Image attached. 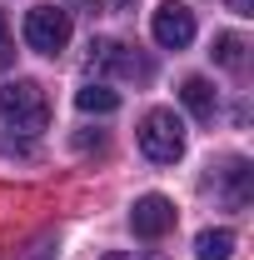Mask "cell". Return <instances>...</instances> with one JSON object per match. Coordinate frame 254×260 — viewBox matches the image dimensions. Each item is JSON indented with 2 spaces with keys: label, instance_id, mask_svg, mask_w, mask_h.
I'll return each mask as SVG.
<instances>
[{
  "label": "cell",
  "instance_id": "1",
  "mask_svg": "<svg viewBox=\"0 0 254 260\" xmlns=\"http://www.w3.org/2000/svg\"><path fill=\"white\" fill-rule=\"evenodd\" d=\"M0 125L10 130H35L50 125V105H45V90L35 85V80H15V85H0Z\"/></svg>",
  "mask_w": 254,
  "mask_h": 260
},
{
  "label": "cell",
  "instance_id": "2",
  "mask_svg": "<svg viewBox=\"0 0 254 260\" xmlns=\"http://www.w3.org/2000/svg\"><path fill=\"white\" fill-rule=\"evenodd\" d=\"M140 150L155 165H175L185 155V120L175 110H150L140 120Z\"/></svg>",
  "mask_w": 254,
  "mask_h": 260
},
{
  "label": "cell",
  "instance_id": "3",
  "mask_svg": "<svg viewBox=\"0 0 254 260\" xmlns=\"http://www.w3.org/2000/svg\"><path fill=\"white\" fill-rule=\"evenodd\" d=\"M20 35H25V45L40 50V55H60L65 45H70V15H65L60 5H30Z\"/></svg>",
  "mask_w": 254,
  "mask_h": 260
},
{
  "label": "cell",
  "instance_id": "4",
  "mask_svg": "<svg viewBox=\"0 0 254 260\" xmlns=\"http://www.w3.org/2000/svg\"><path fill=\"white\" fill-rule=\"evenodd\" d=\"M150 35H155V45H164V50H185L194 40V10L180 5V0H164L155 10V20H150Z\"/></svg>",
  "mask_w": 254,
  "mask_h": 260
},
{
  "label": "cell",
  "instance_id": "5",
  "mask_svg": "<svg viewBox=\"0 0 254 260\" xmlns=\"http://www.w3.org/2000/svg\"><path fill=\"white\" fill-rule=\"evenodd\" d=\"M130 225H135V235H145V240H159V235L175 230V205L164 195H140L135 210H130Z\"/></svg>",
  "mask_w": 254,
  "mask_h": 260
},
{
  "label": "cell",
  "instance_id": "6",
  "mask_svg": "<svg viewBox=\"0 0 254 260\" xmlns=\"http://www.w3.org/2000/svg\"><path fill=\"white\" fill-rule=\"evenodd\" d=\"M180 100L190 105L194 120H215V110H220V95H215V85H209L204 75H190V80L180 85Z\"/></svg>",
  "mask_w": 254,
  "mask_h": 260
},
{
  "label": "cell",
  "instance_id": "7",
  "mask_svg": "<svg viewBox=\"0 0 254 260\" xmlns=\"http://www.w3.org/2000/svg\"><path fill=\"white\" fill-rule=\"evenodd\" d=\"M75 105L85 110V115H110V110H120V90H110V85H85V90H75Z\"/></svg>",
  "mask_w": 254,
  "mask_h": 260
},
{
  "label": "cell",
  "instance_id": "8",
  "mask_svg": "<svg viewBox=\"0 0 254 260\" xmlns=\"http://www.w3.org/2000/svg\"><path fill=\"white\" fill-rule=\"evenodd\" d=\"M194 255L199 260H229L234 255V230H199L194 235Z\"/></svg>",
  "mask_w": 254,
  "mask_h": 260
},
{
  "label": "cell",
  "instance_id": "9",
  "mask_svg": "<svg viewBox=\"0 0 254 260\" xmlns=\"http://www.w3.org/2000/svg\"><path fill=\"white\" fill-rule=\"evenodd\" d=\"M220 190H224V200H229L234 210H239V205H249V165H244V160H229Z\"/></svg>",
  "mask_w": 254,
  "mask_h": 260
},
{
  "label": "cell",
  "instance_id": "10",
  "mask_svg": "<svg viewBox=\"0 0 254 260\" xmlns=\"http://www.w3.org/2000/svg\"><path fill=\"white\" fill-rule=\"evenodd\" d=\"M244 50H249L244 35H215V60H220L224 70H244V65H249Z\"/></svg>",
  "mask_w": 254,
  "mask_h": 260
},
{
  "label": "cell",
  "instance_id": "11",
  "mask_svg": "<svg viewBox=\"0 0 254 260\" xmlns=\"http://www.w3.org/2000/svg\"><path fill=\"white\" fill-rule=\"evenodd\" d=\"M15 260H55V240H50V235H40V240H30Z\"/></svg>",
  "mask_w": 254,
  "mask_h": 260
},
{
  "label": "cell",
  "instance_id": "12",
  "mask_svg": "<svg viewBox=\"0 0 254 260\" xmlns=\"http://www.w3.org/2000/svg\"><path fill=\"white\" fill-rule=\"evenodd\" d=\"M15 65V35H10V20L0 15V70H10Z\"/></svg>",
  "mask_w": 254,
  "mask_h": 260
},
{
  "label": "cell",
  "instance_id": "13",
  "mask_svg": "<svg viewBox=\"0 0 254 260\" xmlns=\"http://www.w3.org/2000/svg\"><path fill=\"white\" fill-rule=\"evenodd\" d=\"M105 260H164V255H145V250H105Z\"/></svg>",
  "mask_w": 254,
  "mask_h": 260
},
{
  "label": "cell",
  "instance_id": "14",
  "mask_svg": "<svg viewBox=\"0 0 254 260\" xmlns=\"http://www.w3.org/2000/svg\"><path fill=\"white\" fill-rule=\"evenodd\" d=\"M229 10L234 15H254V0H229Z\"/></svg>",
  "mask_w": 254,
  "mask_h": 260
}]
</instances>
